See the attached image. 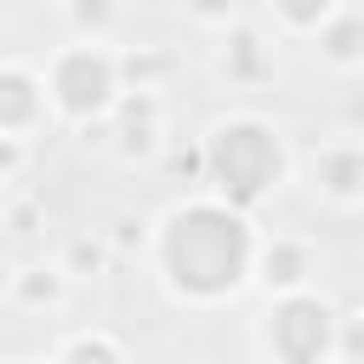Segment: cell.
Instances as JSON below:
<instances>
[{"label": "cell", "mask_w": 364, "mask_h": 364, "mask_svg": "<svg viewBox=\"0 0 364 364\" xmlns=\"http://www.w3.org/2000/svg\"><path fill=\"white\" fill-rule=\"evenodd\" d=\"M267 6V28L279 40H318L324 23L347 6V0H262Z\"/></svg>", "instance_id": "7c38bea8"}, {"label": "cell", "mask_w": 364, "mask_h": 364, "mask_svg": "<svg viewBox=\"0 0 364 364\" xmlns=\"http://www.w3.org/2000/svg\"><path fill=\"white\" fill-rule=\"evenodd\" d=\"M57 125L51 114V91H46V68L28 57H6L0 63V136H23L34 142V131Z\"/></svg>", "instance_id": "ba28073f"}, {"label": "cell", "mask_w": 364, "mask_h": 364, "mask_svg": "<svg viewBox=\"0 0 364 364\" xmlns=\"http://www.w3.org/2000/svg\"><path fill=\"white\" fill-rule=\"evenodd\" d=\"M222 34V46H216V57H210V74L228 85V91H256V85H267L273 74H279V34L273 28H262V23H228V28H216Z\"/></svg>", "instance_id": "8992f818"}, {"label": "cell", "mask_w": 364, "mask_h": 364, "mask_svg": "<svg viewBox=\"0 0 364 364\" xmlns=\"http://www.w3.org/2000/svg\"><path fill=\"white\" fill-rule=\"evenodd\" d=\"M51 358H57V364H131L125 341L108 336V330H74V336H63V341L51 347Z\"/></svg>", "instance_id": "5bb4252c"}, {"label": "cell", "mask_w": 364, "mask_h": 364, "mask_svg": "<svg viewBox=\"0 0 364 364\" xmlns=\"http://www.w3.org/2000/svg\"><path fill=\"white\" fill-rule=\"evenodd\" d=\"M307 193L330 210H358L364 205V136H330L307 154Z\"/></svg>", "instance_id": "52a82bcc"}, {"label": "cell", "mask_w": 364, "mask_h": 364, "mask_svg": "<svg viewBox=\"0 0 364 364\" xmlns=\"http://www.w3.org/2000/svg\"><path fill=\"white\" fill-rule=\"evenodd\" d=\"M262 228L245 205L193 188L148 222V267L176 307H228L256 284Z\"/></svg>", "instance_id": "6da1fadb"}, {"label": "cell", "mask_w": 364, "mask_h": 364, "mask_svg": "<svg viewBox=\"0 0 364 364\" xmlns=\"http://www.w3.org/2000/svg\"><path fill=\"white\" fill-rule=\"evenodd\" d=\"M205 148V188L256 210L267 193H279L290 182V142H284V125L256 114V108H233L222 119L205 125L199 136Z\"/></svg>", "instance_id": "7a4b0ae2"}, {"label": "cell", "mask_w": 364, "mask_h": 364, "mask_svg": "<svg viewBox=\"0 0 364 364\" xmlns=\"http://www.w3.org/2000/svg\"><path fill=\"white\" fill-rule=\"evenodd\" d=\"M182 11H188L199 28H228V23H239V0H182Z\"/></svg>", "instance_id": "e0dca14e"}, {"label": "cell", "mask_w": 364, "mask_h": 364, "mask_svg": "<svg viewBox=\"0 0 364 364\" xmlns=\"http://www.w3.org/2000/svg\"><path fill=\"white\" fill-rule=\"evenodd\" d=\"M313 51H318V63H324V68H336V74L364 68V11L341 6V11L324 23V34L313 40Z\"/></svg>", "instance_id": "8fae6325"}, {"label": "cell", "mask_w": 364, "mask_h": 364, "mask_svg": "<svg viewBox=\"0 0 364 364\" xmlns=\"http://www.w3.org/2000/svg\"><path fill=\"white\" fill-rule=\"evenodd\" d=\"M324 267L318 239L307 233H267L262 239V262H256V290L262 296H296L313 290V273Z\"/></svg>", "instance_id": "9c48e42d"}, {"label": "cell", "mask_w": 364, "mask_h": 364, "mask_svg": "<svg viewBox=\"0 0 364 364\" xmlns=\"http://www.w3.org/2000/svg\"><path fill=\"white\" fill-rule=\"evenodd\" d=\"M80 136L97 142V148H108L119 165H154L159 148H165V97L159 91H125L119 108H114V119L80 131Z\"/></svg>", "instance_id": "5b68a950"}, {"label": "cell", "mask_w": 364, "mask_h": 364, "mask_svg": "<svg viewBox=\"0 0 364 364\" xmlns=\"http://www.w3.org/2000/svg\"><path fill=\"white\" fill-rule=\"evenodd\" d=\"M102 262H108V239H102V233H97V239H74V245L63 250V267H68L74 279H85V273H97Z\"/></svg>", "instance_id": "2e32d148"}, {"label": "cell", "mask_w": 364, "mask_h": 364, "mask_svg": "<svg viewBox=\"0 0 364 364\" xmlns=\"http://www.w3.org/2000/svg\"><path fill=\"white\" fill-rule=\"evenodd\" d=\"M23 159H28V142L23 136H0V182L17 193V182H23Z\"/></svg>", "instance_id": "ac0fdd59"}, {"label": "cell", "mask_w": 364, "mask_h": 364, "mask_svg": "<svg viewBox=\"0 0 364 364\" xmlns=\"http://www.w3.org/2000/svg\"><path fill=\"white\" fill-rule=\"evenodd\" d=\"M119 68H125V91H159V80H165L171 57H165V51L136 46V51H119Z\"/></svg>", "instance_id": "9a60e30c"}, {"label": "cell", "mask_w": 364, "mask_h": 364, "mask_svg": "<svg viewBox=\"0 0 364 364\" xmlns=\"http://www.w3.org/2000/svg\"><path fill=\"white\" fill-rule=\"evenodd\" d=\"M256 353L267 364H336L341 358V313L318 290L267 296L256 318Z\"/></svg>", "instance_id": "277c9868"}, {"label": "cell", "mask_w": 364, "mask_h": 364, "mask_svg": "<svg viewBox=\"0 0 364 364\" xmlns=\"http://www.w3.org/2000/svg\"><path fill=\"white\" fill-rule=\"evenodd\" d=\"M57 17L68 23V40H114L119 0H57Z\"/></svg>", "instance_id": "4fadbf2b"}, {"label": "cell", "mask_w": 364, "mask_h": 364, "mask_svg": "<svg viewBox=\"0 0 364 364\" xmlns=\"http://www.w3.org/2000/svg\"><path fill=\"white\" fill-rule=\"evenodd\" d=\"M74 290V273L63 267V256L51 262H17L6 273V307L11 313H57Z\"/></svg>", "instance_id": "30bf717a"}, {"label": "cell", "mask_w": 364, "mask_h": 364, "mask_svg": "<svg viewBox=\"0 0 364 364\" xmlns=\"http://www.w3.org/2000/svg\"><path fill=\"white\" fill-rule=\"evenodd\" d=\"M17 364H57V358H51V353H46V358H17Z\"/></svg>", "instance_id": "d6986e66"}, {"label": "cell", "mask_w": 364, "mask_h": 364, "mask_svg": "<svg viewBox=\"0 0 364 364\" xmlns=\"http://www.w3.org/2000/svg\"><path fill=\"white\" fill-rule=\"evenodd\" d=\"M40 68H46V91H51L57 125L91 131V125L114 119V108L125 97V68H119V51L108 40H68Z\"/></svg>", "instance_id": "3957f363"}]
</instances>
